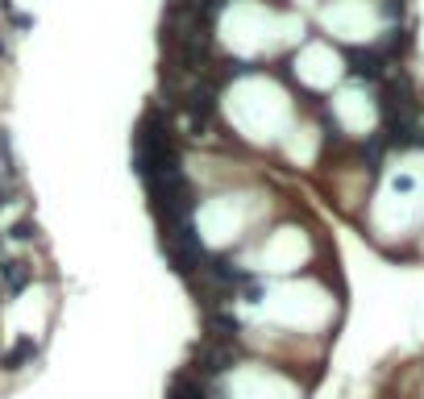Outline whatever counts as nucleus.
Returning <instances> with one entry per match:
<instances>
[{
	"label": "nucleus",
	"instance_id": "obj_11",
	"mask_svg": "<svg viewBox=\"0 0 424 399\" xmlns=\"http://www.w3.org/2000/svg\"><path fill=\"white\" fill-rule=\"evenodd\" d=\"M0 296H4V287H0ZM0 304H4V300H0Z\"/></svg>",
	"mask_w": 424,
	"mask_h": 399
},
{
	"label": "nucleus",
	"instance_id": "obj_5",
	"mask_svg": "<svg viewBox=\"0 0 424 399\" xmlns=\"http://www.w3.org/2000/svg\"><path fill=\"white\" fill-rule=\"evenodd\" d=\"M208 325H212V333L221 341H237V333H241L237 316H229V312H208Z\"/></svg>",
	"mask_w": 424,
	"mask_h": 399
},
{
	"label": "nucleus",
	"instance_id": "obj_7",
	"mask_svg": "<svg viewBox=\"0 0 424 399\" xmlns=\"http://www.w3.org/2000/svg\"><path fill=\"white\" fill-rule=\"evenodd\" d=\"M8 237H12V241H33V237H37V225H33V221H17V225L8 229Z\"/></svg>",
	"mask_w": 424,
	"mask_h": 399
},
{
	"label": "nucleus",
	"instance_id": "obj_8",
	"mask_svg": "<svg viewBox=\"0 0 424 399\" xmlns=\"http://www.w3.org/2000/svg\"><path fill=\"white\" fill-rule=\"evenodd\" d=\"M225 75H254V62H246V58H229V62H225Z\"/></svg>",
	"mask_w": 424,
	"mask_h": 399
},
{
	"label": "nucleus",
	"instance_id": "obj_3",
	"mask_svg": "<svg viewBox=\"0 0 424 399\" xmlns=\"http://www.w3.org/2000/svg\"><path fill=\"white\" fill-rule=\"evenodd\" d=\"M229 362H233V354H229L225 346H204V350H196V371H200V375H221V371H229Z\"/></svg>",
	"mask_w": 424,
	"mask_h": 399
},
{
	"label": "nucleus",
	"instance_id": "obj_2",
	"mask_svg": "<svg viewBox=\"0 0 424 399\" xmlns=\"http://www.w3.org/2000/svg\"><path fill=\"white\" fill-rule=\"evenodd\" d=\"M29 279H33V266H29L25 258H0V283H4V291H8V296L25 291V287H29Z\"/></svg>",
	"mask_w": 424,
	"mask_h": 399
},
{
	"label": "nucleus",
	"instance_id": "obj_6",
	"mask_svg": "<svg viewBox=\"0 0 424 399\" xmlns=\"http://www.w3.org/2000/svg\"><path fill=\"white\" fill-rule=\"evenodd\" d=\"M0 158H4V175H8V183H17V154H12L8 133H0Z\"/></svg>",
	"mask_w": 424,
	"mask_h": 399
},
{
	"label": "nucleus",
	"instance_id": "obj_10",
	"mask_svg": "<svg viewBox=\"0 0 424 399\" xmlns=\"http://www.w3.org/2000/svg\"><path fill=\"white\" fill-rule=\"evenodd\" d=\"M0 58H8V42H4V29H0Z\"/></svg>",
	"mask_w": 424,
	"mask_h": 399
},
{
	"label": "nucleus",
	"instance_id": "obj_1",
	"mask_svg": "<svg viewBox=\"0 0 424 399\" xmlns=\"http://www.w3.org/2000/svg\"><path fill=\"white\" fill-rule=\"evenodd\" d=\"M350 71H354L358 79L379 83V79H387V58H383L379 50H350Z\"/></svg>",
	"mask_w": 424,
	"mask_h": 399
},
{
	"label": "nucleus",
	"instance_id": "obj_4",
	"mask_svg": "<svg viewBox=\"0 0 424 399\" xmlns=\"http://www.w3.org/2000/svg\"><path fill=\"white\" fill-rule=\"evenodd\" d=\"M33 358H37V341H17L12 350H4L0 354V371H25V366H33Z\"/></svg>",
	"mask_w": 424,
	"mask_h": 399
},
{
	"label": "nucleus",
	"instance_id": "obj_9",
	"mask_svg": "<svg viewBox=\"0 0 424 399\" xmlns=\"http://www.w3.org/2000/svg\"><path fill=\"white\" fill-rule=\"evenodd\" d=\"M383 12H387L391 21H400V17H404V0H383Z\"/></svg>",
	"mask_w": 424,
	"mask_h": 399
}]
</instances>
